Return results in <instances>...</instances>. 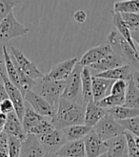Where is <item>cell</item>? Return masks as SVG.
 Here are the masks:
<instances>
[{"label": "cell", "instance_id": "obj_42", "mask_svg": "<svg viewBox=\"0 0 139 157\" xmlns=\"http://www.w3.org/2000/svg\"><path fill=\"white\" fill-rule=\"evenodd\" d=\"M5 121H6V115L0 113V132H2V130H3Z\"/></svg>", "mask_w": 139, "mask_h": 157}, {"label": "cell", "instance_id": "obj_3", "mask_svg": "<svg viewBox=\"0 0 139 157\" xmlns=\"http://www.w3.org/2000/svg\"><path fill=\"white\" fill-rule=\"evenodd\" d=\"M29 33V28L15 18L13 12H11L0 22V42H7L12 39L25 36Z\"/></svg>", "mask_w": 139, "mask_h": 157}, {"label": "cell", "instance_id": "obj_2", "mask_svg": "<svg viewBox=\"0 0 139 157\" xmlns=\"http://www.w3.org/2000/svg\"><path fill=\"white\" fill-rule=\"evenodd\" d=\"M108 45L111 47L112 51L120 57L123 60H128L132 63V67L138 70V51L134 50L129 44L126 39L123 38L116 31H111L107 36Z\"/></svg>", "mask_w": 139, "mask_h": 157}, {"label": "cell", "instance_id": "obj_26", "mask_svg": "<svg viewBox=\"0 0 139 157\" xmlns=\"http://www.w3.org/2000/svg\"><path fill=\"white\" fill-rule=\"evenodd\" d=\"M44 118L46 117H42L40 115H38L33 110L32 107L25 104V112H24V115H23V119L21 122L22 128L25 132V134L27 135L30 132V130L33 128H34L38 123L44 119Z\"/></svg>", "mask_w": 139, "mask_h": 157}, {"label": "cell", "instance_id": "obj_37", "mask_svg": "<svg viewBox=\"0 0 139 157\" xmlns=\"http://www.w3.org/2000/svg\"><path fill=\"white\" fill-rule=\"evenodd\" d=\"M127 88V82L125 81H114L111 86V94L110 95L125 97V92Z\"/></svg>", "mask_w": 139, "mask_h": 157}, {"label": "cell", "instance_id": "obj_33", "mask_svg": "<svg viewBox=\"0 0 139 157\" xmlns=\"http://www.w3.org/2000/svg\"><path fill=\"white\" fill-rule=\"evenodd\" d=\"M52 129H55V128L52 127L51 120L48 119V118H44V119L38 123L34 128H33L30 130L28 134H32L34 136H40V135H44L46 133L52 131Z\"/></svg>", "mask_w": 139, "mask_h": 157}, {"label": "cell", "instance_id": "obj_35", "mask_svg": "<svg viewBox=\"0 0 139 157\" xmlns=\"http://www.w3.org/2000/svg\"><path fill=\"white\" fill-rule=\"evenodd\" d=\"M21 142L22 141H20L17 138L8 137L7 151H8V155H9V157H19Z\"/></svg>", "mask_w": 139, "mask_h": 157}, {"label": "cell", "instance_id": "obj_24", "mask_svg": "<svg viewBox=\"0 0 139 157\" xmlns=\"http://www.w3.org/2000/svg\"><path fill=\"white\" fill-rule=\"evenodd\" d=\"M121 18L130 31L133 41L139 44V14L138 13H120Z\"/></svg>", "mask_w": 139, "mask_h": 157}, {"label": "cell", "instance_id": "obj_5", "mask_svg": "<svg viewBox=\"0 0 139 157\" xmlns=\"http://www.w3.org/2000/svg\"><path fill=\"white\" fill-rule=\"evenodd\" d=\"M40 87L38 88V95H40L47 103L55 108L58 104V101L62 96L65 88V81L55 82V81H43L40 80Z\"/></svg>", "mask_w": 139, "mask_h": 157}, {"label": "cell", "instance_id": "obj_28", "mask_svg": "<svg viewBox=\"0 0 139 157\" xmlns=\"http://www.w3.org/2000/svg\"><path fill=\"white\" fill-rule=\"evenodd\" d=\"M2 53L4 57V63L7 70V77L10 80V82L18 88V75H17V69L15 67L13 61L11 58L10 52L8 51L7 47L5 45L2 46Z\"/></svg>", "mask_w": 139, "mask_h": 157}, {"label": "cell", "instance_id": "obj_9", "mask_svg": "<svg viewBox=\"0 0 139 157\" xmlns=\"http://www.w3.org/2000/svg\"><path fill=\"white\" fill-rule=\"evenodd\" d=\"M24 101H26L28 105L32 107L33 110L42 117H46L48 119L52 120L55 114V108L51 106L47 101H46L40 95L34 91H28L24 96Z\"/></svg>", "mask_w": 139, "mask_h": 157}, {"label": "cell", "instance_id": "obj_21", "mask_svg": "<svg viewBox=\"0 0 139 157\" xmlns=\"http://www.w3.org/2000/svg\"><path fill=\"white\" fill-rule=\"evenodd\" d=\"M107 156L108 157H129L127 143L124 134L107 141Z\"/></svg>", "mask_w": 139, "mask_h": 157}, {"label": "cell", "instance_id": "obj_17", "mask_svg": "<svg viewBox=\"0 0 139 157\" xmlns=\"http://www.w3.org/2000/svg\"><path fill=\"white\" fill-rule=\"evenodd\" d=\"M123 64H124V60L112 52L109 55H107L106 57L102 58L100 60L95 62V63L90 65L89 69H90V71L94 70V71L95 72L94 75H96L99 73L108 71V70L119 67Z\"/></svg>", "mask_w": 139, "mask_h": 157}, {"label": "cell", "instance_id": "obj_1", "mask_svg": "<svg viewBox=\"0 0 139 157\" xmlns=\"http://www.w3.org/2000/svg\"><path fill=\"white\" fill-rule=\"evenodd\" d=\"M84 105L60 98L57 111L51 120V123L57 130H62L71 125L84 124Z\"/></svg>", "mask_w": 139, "mask_h": 157}, {"label": "cell", "instance_id": "obj_19", "mask_svg": "<svg viewBox=\"0 0 139 157\" xmlns=\"http://www.w3.org/2000/svg\"><path fill=\"white\" fill-rule=\"evenodd\" d=\"M132 69H133V67L130 64H123L119 67L108 70V71L99 73V74H96L94 76L96 78H105V80H111V81H120L121 80V81L127 82L134 72V71H132Z\"/></svg>", "mask_w": 139, "mask_h": 157}, {"label": "cell", "instance_id": "obj_29", "mask_svg": "<svg viewBox=\"0 0 139 157\" xmlns=\"http://www.w3.org/2000/svg\"><path fill=\"white\" fill-rule=\"evenodd\" d=\"M112 23H113V25H114L115 27H116L118 34H119L123 38H124V39H126V40L129 42V44H130V46H132L134 50L137 51V48L135 47V45H134V41H133L132 37H130V31H129V29L127 28V26L125 25V23L123 22V20H122V18H121L120 13H115V12L112 11Z\"/></svg>", "mask_w": 139, "mask_h": 157}, {"label": "cell", "instance_id": "obj_10", "mask_svg": "<svg viewBox=\"0 0 139 157\" xmlns=\"http://www.w3.org/2000/svg\"><path fill=\"white\" fill-rule=\"evenodd\" d=\"M78 62V59L76 58H72L61 61L56 65L53 66L48 74L44 75L41 78L43 81H55V82H63L66 81L69 76L72 74L73 70L76 63Z\"/></svg>", "mask_w": 139, "mask_h": 157}, {"label": "cell", "instance_id": "obj_34", "mask_svg": "<svg viewBox=\"0 0 139 157\" xmlns=\"http://www.w3.org/2000/svg\"><path fill=\"white\" fill-rule=\"evenodd\" d=\"M116 122L125 129V131L132 133L134 136L139 135V117L130 118V119L116 121Z\"/></svg>", "mask_w": 139, "mask_h": 157}, {"label": "cell", "instance_id": "obj_38", "mask_svg": "<svg viewBox=\"0 0 139 157\" xmlns=\"http://www.w3.org/2000/svg\"><path fill=\"white\" fill-rule=\"evenodd\" d=\"M12 111H13V105L9 99L0 101V113L8 115Z\"/></svg>", "mask_w": 139, "mask_h": 157}, {"label": "cell", "instance_id": "obj_7", "mask_svg": "<svg viewBox=\"0 0 139 157\" xmlns=\"http://www.w3.org/2000/svg\"><path fill=\"white\" fill-rule=\"evenodd\" d=\"M10 52H11V58L12 61L14 62V64L19 69H21L22 71L28 77L32 78V80L36 82L37 80H41L44 77V75L42 74L40 70L37 68V66L33 61H30L18 48H16V47H14V46H11Z\"/></svg>", "mask_w": 139, "mask_h": 157}, {"label": "cell", "instance_id": "obj_44", "mask_svg": "<svg viewBox=\"0 0 139 157\" xmlns=\"http://www.w3.org/2000/svg\"><path fill=\"white\" fill-rule=\"evenodd\" d=\"M98 157H108V156H107V154H106V153H104V154L100 155V156H98Z\"/></svg>", "mask_w": 139, "mask_h": 157}, {"label": "cell", "instance_id": "obj_36", "mask_svg": "<svg viewBox=\"0 0 139 157\" xmlns=\"http://www.w3.org/2000/svg\"><path fill=\"white\" fill-rule=\"evenodd\" d=\"M17 3L18 1H12V0H0V22L12 12L13 7Z\"/></svg>", "mask_w": 139, "mask_h": 157}, {"label": "cell", "instance_id": "obj_25", "mask_svg": "<svg viewBox=\"0 0 139 157\" xmlns=\"http://www.w3.org/2000/svg\"><path fill=\"white\" fill-rule=\"evenodd\" d=\"M106 112L115 121H121V120L130 119V118L139 117V109L129 108L123 105L106 109Z\"/></svg>", "mask_w": 139, "mask_h": 157}, {"label": "cell", "instance_id": "obj_20", "mask_svg": "<svg viewBox=\"0 0 139 157\" xmlns=\"http://www.w3.org/2000/svg\"><path fill=\"white\" fill-rule=\"evenodd\" d=\"M114 81L105 80L101 78H96L91 76V94H92V101L97 103L100 100L105 98L107 93L111 90V86L112 85Z\"/></svg>", "mask_w": 139, "mask_h": 157}, {"label": "cell", "instance_id": "obj_27", "mask_svg": "<svg viewBox=\"0 0 139 157\" xmlns=\"http://www.w3.org/2000/svg\"><path fill=\"white\" fill-rule=\"evenodd\" d=\"M91 129L92 128L85 124H75L68 127L61 131H62L67 142H69V141H76L83 139Z\"/></svg>", "mask_w": 139, "mask_h": 157}, {"label": "cell", "instance_id": "obj_45", "mask_svg": "<svg viewBox=\"0 0 139 157\" xmlns=\"http://www.w3.org/2000/svg\"><path fill=\"white\" fill-rule=\"evenodd\" d=\"M1 63H2V60H1V59H0V64H1Z\"/></svg>", "mask_w": 139, "mask_h": 157}, {"label": "cell", "instance_id": "obj_8", "mask_svg": "<svg viewBox=\"0 0 139 157\" xmlns=\"http://www.w3.org/2000/svg\"><path fill=\"white\" fill-rule=\"evenodd\" d=\"M92 130L104 141H108L119 135H123L125 132V129L107 113L92 128Z\"/></svg>", "mask_w": 139, "mask_h": 157}, {"label": "cell", "instance_id": "obj_13", "mask_svg": "<svg viewBox=\"0 0 139 157\" xmlns=\"http://www.w3.org/2000/svg\"><path fill=\"white\" fill-rule=\"evenodd\" d=\"M45 153L44 147L34 135L27 134L25 140L21 142L19 157H43Z\"/></svg>", "mask_w": 139, "mask_h": 157}, {"label": "cell", "instance_id": "obj_43", "mask_svg": "<svg viewBox=\"0 0 139 157\" xmlns=\"http://www.w3.org/2000/svg\"><path fill=\"white\" fill-rule=\"evenodd\" d=\"M43 157H61V156L57 155L55 152H46Z\"/></svg>", "mask_w": 139, "mask_h": 157}, {"label": "cell", "instance_id": "obj_39", "mask_svg": "<svg viewBox=\"0 0 139 157\" xmlns=\"http://www.w3.org/2000/svg\"><path fill=\"white\" fill-rule=\"evenodd\" d=\"M73 19L78 23V24H83L87 20V13L82 10L76 11L73 13Z\"/></svg>", "mask_w": 139, "mask_h": 157}, {"label": "cell", "instance_id": "obj_41", "mask_svg": "<svg viewBox=\"0 0 139 157\" xmlns=\"http://www.w3.org/2000/svg\"><path fill=\"white\" fill-rule=\"evenodd\" d=\"M7 99H8V96H7V93L5 91L4 85H3V83L0 82V101L7 100Z\"/></svg>", "mask_w": 139, "mask_h": 157}, {"label": "cell", "instance_id": "obj_23", "mask_svg": "<svg viewBox=\"0 0 139 157\" xmlns=\"http://www.w3.org/2000/svg\"><path fill=\"white\" fill-rule=\"evenodd\" d=\"M91 73L89 67H82L80 78H81V97L84 105L88 101L92 100L91 94Z\"/></svg>", "mask_w": 139, "mask_h": 157}, {"label": "cell", "instance_id": "obj_11", "mask_svg": "<svg viewBox=\"0 0 139 157\" xmlns=\"http://www.w3.org/2000/svg\"><path fill=\"white\" fill-rule=\"evenodd\" d=\"M86 157H98L107 152V141L100 138L94 130H91L83 138Z\"/></svg>", "mask_w": 139, "mask_h": 157}, {"label": "cell", "instance_id": "obj_40", "mask_svg": "<svg viewBox=\"0 0 139 157\" xmlns=\"http://www.w3.org/2000/svg\"><path fill=\"white\" fill-rule=\"evenodd\" d=\"M7 143H8V136L3 131L0 132V151H7Z\"/></svg>", "mask_w": 139, "mask_h": 157}, {"label": "cell", "instance_id": "obj_14", "mask_svg": "<svg viewBox=\"0 0 139 157\" xmlns=\"http://www.w3.org/2000/svg\"><path fill=\"white\" fill-rule=\"evenodd\" d=\"M36 137L44 147L46 152H56L67 142L62 131L57 130L55 128L48 133H46L44 135L36 136Z\"/></svg>", "mask_w": 139, "mask_h": 157}, {"label": "cell", "instance_id": "obj_18", "mask_svg": "<svg viewBox=\"0 0 139 157\" xmlns=\"http://www.w3.org/2000/svg\"><path fill=\"white\" fill-rule=\"evenodd\" d=\"M106 109L98 106L94 101H90L85 105L84 124L92 128L106 115Z\"/></svg>", "mask_w": 139, "mask_h": 157}, {"label": "cell", "instance_id": "obj_6", "mask_svg": "<svg viewBox=\"0 0 139 157\" xmlns=\"http://www.w3.org/2000/svg\"><path fill=\"white\" fill-rule=\"evenodd\" d=\"M0 77L2 78L3 85L7 93L8 99L12 101V104L13 105V111L15 115H16V117L18 118V120L22 122L23 115H24L25 112V101L24 98H23V95L16 86H14L10 82L7 75L4 72H2L1 69H0Z\"/></svg>", "mask_w": 139, "mask_h": 157}, {"label": "cell", "instance_id": "obj_31", "mask_svg": "<svg viewBox=\"0 0 139 157\" xmlns=\"http://www.w3.org/2000/svg\"><path fill=\"white\" fill-rule=\"evenodd\" d=\"M129 157H139V138L128 131L124 132Z\"/></svg>", "mask_w": 139, "mask_h": 157}, {"label": "cell", "instance_id": "obj_22", "mask_svg": "<svg viewBox=\"0 0 139 157\" xmlns=\"http://www.w3.org/2000/svg\"><path fill=\"white\" fill-rule=\"evenodd\" d=\"M55 153L61 157H86L83 139L66 142Z\"/></svg>", "mask_w": 139, "mask_h": 157}, {"label": "cell", "instance_id": "obj_15", "mask_svg": "<svg viewBox=\"0 0 139 157\" xmlns=\"http://www.w3.org/2000/svg\"><path fill=\"white\" fill-rule=\"evenodd\" d=\"M111 53H112V51L108 44L99 45L88 50L86 53H84L81 59L78 61V63L82 67H89L90 65L95 63V62H97L98 60Z\"/></svg>", "mask_w": 139, "mask_h": 157}, {"label": "cell", "instance_id": "obj_32", "mask_svg": "<svg viewBox=\"0 0 139 157\" xmlns=\"http://www.w3.org/2000/svg\"><path fill=\"white\" fill-rule=\"evenodd\" d=\"M124 101H125V97L108 95L95 104L101 108H104V109L108 108L109 109V108L115 107V106H121V105H124Z\"/></svg>", "mask_w": 139, "mask_h": 157}, {"label": "cell", "instance_id": "obj_16", "mask_svg": "<svg viewBox=\"0 0 139 157\" xmlns=\"http://www.w3.org/2000/svg\"><path fill=\"white\" fill-rule=\"evenodd\" d=\"M2 131L8 137H14L19 139L20 141H24L26 138V134L23 130L21 122L18 120L14 111L6 115V121Z\"/></svg>", "mask_w": 139, "mask_h": 157}, {"label": "cell", "instance_id": "obj_4", "mask_svg": "<svg viewBox=\"0 0 139 157\" xmlns=\"http://www.w3.org/2000/svg\"><path fill=\"white\" fill-rule=\"evenodd\" d=\"M81 70H82V66L77 62L72 74L65 81V88L61 98L72 101H75L77 104L84 105L81 97V78H80Z\"/></svg>", "mask_w": 139, "mask_h": 157}, {"label": "cell", "instance_id": "obj_30", "mask_svg": "<svg viewBox=\"0 0 139 157\" xmlns=\"http://www.w3.org/2000/svg\"><path fill=\"white\" fill-rule=\"evenodd\" d=\"M113 12L118 13H138L139 1L138 0L118 1L113 5Z\"/></svg>", "mask_w": 139, "mask_h": 157}, {"label": "cell", "instance_id": "obj_12", "mask_svg": "<svg viewBox=\"0 0 139 157\" xmlns=\"http://www.w3.org/2000/svg\"><path fill=\"white\" fill-rule=\"evenodd\" d=\"M127 88L125 92V101L123 106L139 109V73L134 70L132 76L126 82Z\"/></svg>", "mask_w": 139, "mask_h": 157}]
</instances>
